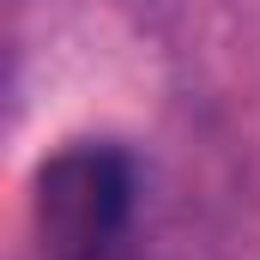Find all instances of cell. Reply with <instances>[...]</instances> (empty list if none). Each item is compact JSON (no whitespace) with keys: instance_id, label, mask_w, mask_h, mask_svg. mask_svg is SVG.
<instances>
[{"instance_id":"cell-1","label":"cell","mask_w":260,"mask_h":260,"mask_svg":"<svg viewBox=\"0 0 260 260\" xmlns=\"http://www.w3.org/2000/svg\"><path fill=\"white\" fill-rule=\"evenodd\" d=\"M133 224V157L121 145H61L30 188V230L43 260H115Z\"/></svg>"}]
</instances>
